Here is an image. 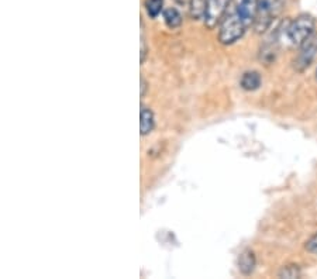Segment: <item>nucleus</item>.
<instances>
[{"label": "nucleus", "instance_id": "1", "mask_svg": "<svg viewBox=\"0 0 317 279\" xmlns=\"http://www.w3.org/2000/svg\"><path fill=\"white\" fill-rule=\"evenodd\" d=\"M315 29H316V20L313 16L299 15L286 24L285 34L290 41V44L300 47L309 38L313 37Z\"/></svg>", "mask_w": 317, "mask_h": 279}, {"label": "nucleus", "instance_id": "2", "mask_svg": "<svg viewBox=\"0 0 317 279\" xmlns=\"http://www.w3.org/2000/svg\"><path fill=\"white\" fill-rule=\"evenodd\" d=\"M247 30L248 29L230 4L229 10L218 24V41L223 45L234 44L244 35Z\"/></svg>", "mask_w": 317, "mask_h": 279}, {"label": "nucleus", "instance_id": "3", "mask_svg": "<svg viewBox=\"0 0 317 279\" xmlns=\"http://www.w3.org/2000/svg\"><path fill=\"white\" fill-rule=\"evenodd\" d=\"M288 0H258V12L254 23V30L258 34L267 33L275 20L281 16Z\"/></svg>", "mask_w": 317, "mask_h": 279}, {"label": "nucleus", "instance_id": "4", "mask_svg": "<svg viewBox=\"0 0 317 279\" xmlns=\"http://www.w3.org/2000/svg\"><path fill=\"white\" fill-rule=\"evenodd\" d=\"M231 0H206L203 23L207 29H216L230 7Z\"/></svg>", "mask_w": 317, "mask_h": 279}, {"label": "nucleus", "instance_id": "5", "mask_svg": "<svg viewBox=\"0 0 317 279\" xmlns=\"http://www.w3.org/2000/svg\"><path fill=\"white\" fill-rule=\"evenodd\" d=\"M317 57V38H309L300 45V51L293 61V66L298 72H304Z\"/></svg>", "mask_w": 317, "mask_h": 279}, {"label": "nucleus", "instance_id": "6", "mask_svg": "<svg viewBox=\"0 0 317 279\" xmlns=\"http://www.w3.org/2000/svg\"><path fill=\"white\" fill-rule=\"evenodd\" d=\"M281 33H282V29H281V27L275 29V31H272V33L265 38V41L261 44L260 59L261 62H264L265 65H271L275 59H276V57H278V52H279V41H281Z\"/></svg>", "mask_w": 317, "mask_h": 279}, {"label": "nucleus", "instance_id": "7", "mask_svg": "<svg viewBox=\"0 0 317 279\" xmlns=\"http://www.w3.org/2000/svg\"><path fill=\"white\" fill-rule=\"evenodd\" d=\"M233 9L241 18L247 29L252 27L258 12V0H235Z\"/></svg>", "mask_w": 317, "mask_h": 279}, {"label": "nucleus", "instance_id": "8", "mask_svg": "<svg viewBox=\"0 0 317 279\" xmlns=\"http://www.w3.org/2000/svg\"><path fill=\"white\" fill-rule=\"evenodd\" d=\"M140 132L141 135H148L154 131L155 127V116L152 113V110L150 107H147L145 104H141V110H140Z\"/></svg>", "mask_w": 317, "mask_h": 279}, {"label": "nucleus", "instance_id": "9", "mask_svg": "<svg viewBox=\"0 0 317 279\" xmlns=\"http://www.w3.org/2000/svg\"><path fill=\"white\" fill-rule=\"evenodd\" d=\"M257 258L251 250H244L238 257V271L243 275H251L255 269Z\"/></svg>", "mask_w": 317, "mask_h": 279}, {"label": "nucleus", "instance_id": "10", "mask_svg": "<svg viewBox=\"0 0 317 279\" xmlns=\"http://www.w3.org/2000/svg\"><path fill=\"white\" fill-rule=\"evenodd\" d=\"M261 83H262V78H261L260 72H257V71L245 72L240 81V86L247 92H254V90L260 89Z\"/></svg>", "mask_w": 317, "mask_h": 279}, {"label": "nucleus", "instance_id": "11", "mask_svg": "<svg viewBox=\"0 0 317 279\" xmlns=\"http://www.w3.org/2000/svg\"><path fill=\"white\" fill-rule=\"evenodd\" d=\"M162 16H164V21H165L167 27H169V29L172 30L181 27L184 18H182V15L179 13L178 9H175V7H168V9H165V10L162 12Z\"/></svg>", "mask_w": 317, "mask_h": 279}, {"label": "nucleus", "instance_id": "12", "mask_svg": "<svg viewBox=\"0 0 317 279\" xmlns=\"http://www.w3.org/2000/svg\"><path fill=\"white\" fill-rule=\"evenodd\" d=\"M206 0H189V13L193 20H200L204 16Z\"/></svg>", "mask_w": 317, "mask_h": 279}, {"label": "nucleus", "instance_id": "13", "mask_svg": "<svg viewBox=\"0 0 317 279\" xmlns=\"http://www.w3.org/2000/svg\"><path fill=\"white\" fill-rule=\"evenodd\" d=\"M145 12L151 18H155L164 12V0H145Z\"/></svg>", "mask_w": 317, "mask_h": 279}, {"label": "nucleus", "instance_id": "14", "mask_svg": "<svg viewBox=\"0 0 317 279\" xmlns=\"http://www.w3.org/2000/svg\"><path fill=\"white\" fill-rule=\"evenodd\" d=\"M300 275H302V271H300V268L295 264L284 266V268L279 271V274H278V277H279V278H288V279L299 278Z\"/></svg>", "mask_w": 317, "mask_h": 279}, {"label": "nucleus", "instance_id": "15", "mask_svg": "<svg viewBox=\"0 0 317 279\" xmlns=\"http://www.w3.org/2000/svg\"><path fill=\"white\" fill-rule=\"evenodd\" d=\"M304 248H306L307 252H310V254H317V233L315 235H312V237L306 241Z\"/></svg>", "mask_w": 317, "mask_h": 279}, {"label": "nucleus", "instance_id": "16", "mask_svg": "<svg viewBox=\"0 0 317 279\" xmlns=\"http://www.w3.org/2000/svg\"><path fill=\"white\" fill-rule=\"evenodd\" d=\"M147 55H148V47H147V43H145L144 34H141V64L145 62Z\"/></svg>", "mask_w": 317, "mask_h": 279}, {"label": "nucleus", "instance_id": "17", "mask_svg": "<svg viewBox=\"0 0 317 279\" xmlns=\"http://www.w3.org/2000/svg\"><path fill=\"white\" fill-rule=\"evenodd\" d=\"M147 88H148V85H147V82H145L144 78L141 76V98H144V96H145Z\"/></svg>", "mask_w": 317, "mask_h": 279}, {"label": "nucleus", "instance_id": "18", "mask_svg": "<svg viewBox=\"0 0 317 279\" xmlns=\"http://www.w3.org/2000/svg\"><path fill=\"white\" fill-rule=\"evenodd\" d=\"M316 78H317V71H316Z\"/></svg>", "mask_w": 317, "mask_h": 279}]
</instances>
